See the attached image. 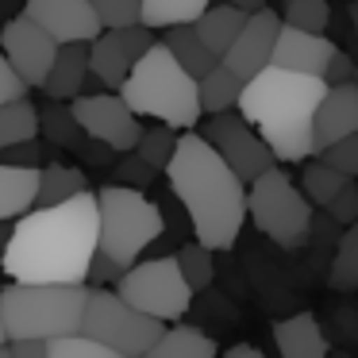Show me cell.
Masks as SVG:
<instances>
[{"mask_svg": "<svg viewBox=\"0 0 358 358\" xmlns=\"http://www.w3.org/2000/svg\"><path fill=\"white\" fill-rule=\"evenodd\" d=\"M101 250V204L96 193H78L62 204H35L12 224L0 270L8 281L39 285H89Z\"/></svg>", "mask_w": 358, "mask_h": 358, "instance_id": "cell-1", "label": "cell"}, {"mask_svg": "<svg viewBox=\"0 0 358 358\" xmlns=\"http://www.w3.org/2000/svg\"><path fill=\"white\" fill-rule=\"evenodd\" d=\"M166 181L204 247H235L247 224V181L220 158V150L204 135L181 131L178 150L166 166Z\"/></svg>", "mask_w": 358, "mask_h": 358, "instance_id": "cell-2", "label": "cell"}, {"mask_svg": "<svg viewBox=\"0 0 358 358\" xmlns=\"http://www.w3.org/2000/svg\"><path fill=\"white\" fill-rule=\"evenodd\" d=\"M327 81L316 73H296L266 66L243 85L239 112L258 127L278 162H304L316 155V108Z\"/></svg>", "mask_w": 358, "mask_h": 358, "instance_id": "cell-3", "label": "cell"}, {"mask_svg": "<svg viewBox=\"0 0 358 358\" xmlns=\"http://www.w3.org/2000/svg\"><path fill=\"white\" fill-rule=\"evenodd\" d=\"M120 96L131 104L135 116L170 124L178 131H193L201 124V78L185 70L173 58V50L166 43H155L147 55L135 62L131 78L120 85Z\"/></svg>", "mask_w": 358, "mask_h": 358, "instance_id": "cell-4", "label": "cell"}, {"mask_svg": "<svg viewBox=\"0 0 358 358\" xmlns=\"http://www.w3.org/2000/svg\"><path fill=\"white\" fill-rule=\"evenodd\" d=\"M89 304V285H39L8 281L0 289V312L8 339H62L78 335Z\"/></svg>", "mask_w": 358, "mask_h": 358, "instance_id": "cell-5", "label": "cell"}, {"mask_svg": "<svg viewBox=\"0 0 358 358\" xmlns=\"http://www.w3.org/2000/svg\"><path fill=\"white\" fill-rule=\"evenodd\" d=\"M96 204H101V250L124 270L139 262L147 247H155L166 227L162 208L143 196V189L124 181L96 189Z\"/></svg>", "mask_w": 358, "mask_h": 358, "instance_id": "cell-6", "label": "cell"}, {"mask_svg": "<svg viewBox=\"0 0 358 358\" xmlns=\"http://www.w3.org/2000/svg\"><path fill=\"white\" fill-rule=\"evenodd\" d=\"M312 208L316 204L304 196V189L289 178L281 166L266 170L247 185V216L255 227L273 239L278 247H301L312 231Z\"/></svg>", "mask_w": 358, "mask_h": 358, "instance_id": "cell-7", "label": "cell"}, {"mask_svg": "<svg viewBox=\"0 0 358 358\" xmlns=\"http://www.w3.org/2000/svg\"><path fill=\"white\" fill-rule=\"evenodd\" d=\"M166 320L147 316L143 308H135L131 301L116 293L108 285H89V304L85 320H81V335L101 339L108 347L124 350V355H147L158 339L166 335Z\"/></svg>", "mask_w": 358, "mask_h": 358, "instance_id": "cell-8", "label": "cell"}, {"mask_svg": "<svg viewBox=\"0 0 358 358\" xmlns=\"http://www.w3.org/2000/svg\"><path fill=\"white\" fill-rule=\"evenodd\" d=\"M116 293L124 301H131L135 308H143L147 316L178 324L193 304L196 289L185 281L178 255H166V258H139L135 266H127L124 278L116 281Z\"/></svg>", "mask_w": 358, "mask_h": 358, "instance_id": "cell-9", "label": "cell"}, {"mask_svg": "<svg viewBox=\"0 0 358 358\" xmlns=\"http://www.w3.org/2000/svg\"><path fill=\"white\" fill-rule=\"evenodd\" d=\"M201 135L220 150V158H224L247 185L278 166V155L270 150V143H266L262 135H258V127L235 108L220 112V116H208V124H204Z\"/></svg>", "mask_w": 358, "mask_h": 358, "instance_id": "cell-10", "label": "cell"}, {"mask_svg": "<svg viewBox=\"0 0 358 358\" xmlns=\"http://www.w3.org/2000/svg\"><path fill=\"white\" fill-rule=\"evenodd\" d=\"M70 108H73V116H78V124L85 127L89 139L112 147L116 155H131L139 135H143L139 116H135L131 104H127L116 89H112V93H93V96L81 93V96H73Z\"/></svg>", "mask_w": 358, "mask_h": 358, "instance_id": "cell-11", "label": "cell"}, {"mask_svg": "<svg viewBox=\"0 0 358 358\" xmlns=\"http://www.w3.org/2000/svg\"><path fill=\"white\" fill-rule=\"evenodd\" d=\"M155 35L147 24H127V27H104L93 43H89V66H93V78L104 89H116L131 78L135 62L155 47Z\"/></svg>", "mask_w": 358, "mask_h": 358, "instance_id": "cell-12", "label": "cell"}, {"mask_svg": "<svg viewBox=\"0 0 358 358\" xmlns=\"http://www.w3.org/2000/svg\"><path fill=\"white\" fill-rule=\"evenodd\" d=\"M58 47H62V43H58L50 31H43V27L35 24L31 16H24V12L0 27V50L8 55L12 70H16L31 89H43V85H47Z\"/></svg>", "mask_w": 358, "mask_h": 358, "instance_id": "cell-13", "label": "cell"}, {"mask_svg": "<svg viewBox=\"0 0 358 358\" xmlns=\"http://www.w3.org/2000/svg\"><path fill=\"white\" fill-rule=\"evenodd\" d=\"M278 35H281V16L270 8L262 12H250L247 24L239 27L235 43L227 47V55L220 62L227 70H235L243 81H250L255 73H262L266 66L273 62V47H278Z\"/></svg>", "mask_w": 358, "mask_h": 358, "instance_id": "cell-14", "label": "cell"}, {"mask_svg": "<svg viewBox=\"0 0 358 358\" xmlns=\"http://www.w3.org/2000/svg\"><path fill=\"white\" fill-rule=\"evenodd\" d=\"M24 16H31L58 43H93L104 31L89 0H24Z\"/></svg>", "mask_w": 358, "mask_h": 358, "instance_id": "cell-15", "label": "cell"}, {"mask_svg": "<svg viewBox=\"0 0 358 358\" xmlns=\"http://www.w3.org/2000/svg\"><path fill=\"white\" fill-rule=\"evenodd\" d=\"M335 50L339 47H335L324 31H304V27H293V24L281 20V35H278V47H273V62L270 66L324 78L327 62L335 58Z\"/></svg>", "mask_w": 358, "mask_h": 358, "instance_id": "cell-16", "label": "cell"}, {"mask_svg": "<svg viewBox=\"0 0 358 358\" xmlns=\"http://www.w3.org/2000/svg\"><path fill=\"white\" fill-rule=\"evenodd\" d=\"M355 131H358V85L355 81L327 85L324 101L316 108V155H324L331 143Z\"/></svg>", "mask_w": 358, "mask_h": 358, "instance_id": "cell-17", "label": "cell"}, {"mask_svg": "<svg viewBox=\"0 0 358 358\" xmlns=\"http://www.w3.org/2000/svg\"><path fill=\"white\" fill-rule=\"evenodd\" d=\"M93 78V66H89V43H62L50 66V78L43 85V93L50 101H73L81 96V85Z\"/></svg>", "mask_w": 358, "mask_h": 358, "instance_id": "cell-18", "label": "cell"}, {"mask_svg": "<svg viewBox=\"0 0 358 358\" xmlns=\"http://www.w3.org/2000/svg\"><path fill=\"white\" fill-rule=\"evenodd\" d=\"M273 343L281 358H327V335L312 312H296L273 324Z\"/></svg>", "mask_w": 358, "mask_h": 358, "instance_id": "cell-19", "label": "cell"}, {"mask_svg": "<svg viewBox=\"0 0 358 358\" xmlns=\"http://www.w3.org/2000/svg\"><path fill=\"white\" fill-rule=\"evenodd\" d=\"M39 178L35 166H8L0 162V220H20L39 204Z\"/></svg>", "mask_w": 358, "mask_h": 358, "instance_id": "cell-20", "label": "cell"}, {"mask_svg": "<svg viewBox=\"0 0 358 358\" xmlns=\"http://www.w3.org/2000/svg\"><path fill=\"white\" fill-rule=\"evenodd\" d=\"M166 31L170 35H166L162 43L173 50V58H178L193 78H204V73H212L220 66V55L201 39V31H196L193 24H178V27H166Z\"/></svg>", "mask_w": 358, "mask_h": 358, "instance_id": "cell-21", "label": "cell"}, {"mask_svg": "<svg viewBox=\"0 0 358 358\" xmlns=\"http://www.w3.org/2000/svg\"><path fill=\"white\" fill-rule=\"evenodd\" d=\"M216 355H220L216 339L189 324H170L162 339L147 350V358H216Z\"/></svg>", "mask_w": 358, "mask_h": 358, "instance_id": "cell-22", "label": "cell"}, {"mask_svg": "<svg viewBox=\"0 0 358 358\" xmlns=\"http://www.w3.org/2000/svg\"><path fill=\"white\" fill-rule=\"evenodd\" d=\"M247 16H250V12H243V8H235V4H227V0H224V4H212V8L204 12L193 27L201 31V39L208 43L220 58H224L227 47L235 43V35H239V27L247 24Z\"/></svg>", "mask_w": 358, "mask_h": 358, "instance_id": "cell-23", "label": "cell"}, {"mask_svg": "<svg viewBox=\"0 0 358 358\" xmlns=\"http://www.w3.org/2000/svg\"><path fill=\"white\" fill-rule=\"evenodd\" d=\"M243 85H247V81H243L235 70H227V66L220 62L212 73H204V78H201V108L208 112V116H220V112L239 108Z\"/></svg>", "mask_w": 358, "mask_h": 358, "instance_id": "cell-24", "label": "cell"}, {"mask_svg": "<svg viewBox=\"0 0 358 358\" xmlns=\"http://www.w3.org/2000/svg\"><path fill=\"white\" fill-rule=\"evenodd\" d=\"M208 8H212V0H143V24L150 31L178 27V24H196Z\"/></svg>", "mask_w": 358, "mask_h": 358, "instance_id": "cell-25", "label": "cell"}, {"mask_svg": "<svg viewBox=\"0 0 358 358\" xmlns=\"http://www.w3.org/2000/svg\"><path fill=\"white\" fill-rule=\"evenodd\" d=\"M39 131H43L39 127V108H35L27 96L0 104V150L16 147V143H24V139H35Z\"/></svg>", "mask_w": 358, "mask_h": 358, "instance_id": "cell-26", "label": "cell"}, {"mask_svg": "<svg viewBox=\"0 0 358 358\" xmlns=\"http://www.w3.org/2000/svg\"><path fill=\"white\" fill-rule=\"evenodd\" d=\"M85 189H89V178L78 166L50 162V166H43V178H39V204H62L70 196L85 193Z\"/></svg>", "mask_w": 358, "mask_h": 358, "instance_id": "cell-27", "label": "cell"}, {"mask_svg": "<svg viewBox=\"0 0 358 358\" xmlns=\"http://www.w3.org/2000/svg\"><path fill=\"white\" fill-rule=\"evenodd\" d=\"M347 181H355V178L339 173L335 166H327L324 158H320V162H308V166H304V173H301V189H304V196H308L316 208H327V204L343 193Z\"/></svg>", "mask_w": 358, "mask_h": 358, "instance_id": "cell-28", "label": "cell"}, {"mask_svg": "<svg viewBox=\"0 0 358 358\" xmlns=\"http://www.w3.org/2000/svg\"><path fill=\"white\" fill-rule=\"evenodd\" d=\"M39 127H43V135L62 150H81V143L89 139L85 127L73 116V108H62V101H55L47 112H39Z\"/></svg>", "mask_w": 358, "mask_h": 358, "instance_id": "cell-29", "label": "cell"}, {"mask_svg": "<svg viewBox=\"0 0 358 358\" xmlns=\"http://www.w3.org/2000/svg\"><path fill=\"white\" fill-rule=\"evenodd\" d=\"M327 285L339 289V293L358 289V220L343 231L339 247H335V262L327 270Z\"/></svg>", "mask_w": 358, "mask_h": 358, "instance_id": "cell-30", "label": "cell"}, {"mask_svg": "<svg viewBox=\"0 0 358 358\" xmlns=\"http://www.w3.org/2000/svg\"><path fill=\"white\" fill-rule=\"evenodd\" d=\"M178 127L170 124H158V127H143L139 143H135V155L143 158V162L150 166V170H166L173 158V150H178Z\"/></svg>", "mask_w": 358, "mask_h": 358, "instance_id": "cell-31", "label": "cell"}, {"mask_svg": "<svg viewBox=\"0 0 358 358\" xmlns=\"http://www.w3.org/2000/svg\"><path fill=\"white\" fill-rule=\"evenodd\" d=\"M50 358H147V355H124V350L108 347L101 339H89V335H62V339H50Z\"/></svg>", "mask_w": 358, "mask_h": 358, "instance_id": "cell-32", "label": "cell"}, {"mask_svg": "<svg viewBox=\"0 0 358 358\" xmlns=\"http://www.w3.org/2000/svg\"><path fill=\"white\" fill-rule=\"evenodd\" d=\"M178 262H181V273L193 289H208L212 278H216V266H212V247H204L201 239L196 243H185L178 250Z\"/></svg>", "mask_w": 358, "mask_h": 358, "instance_id": "cell-33", "label": "cell"}, {"mask_svg": "<svg viewBox=\"0 0 358 358\" xmlns=\"http://www.w3.org/2000/svg\"><path fill=\"white\" fill-rule=\"evenodd\" d=\"M285 24L304 27V31H327L331 24V8L327 0H285Z\"/></svg>", "mask_w": 358, "mask_h": 358, "instance_id": "cell-34", "label": "cell"}, {"mask_svg": "<svg viewBox=\"0 0 358 358\" xmlns=\"http://www.w3.org/2000/svg\"><path fill=\"white\" fill-rule=\"evenodd\" d=\"M96 8L104 27H127V24H143V0H89Z\"/></svg>", "mask_w": 358, "mask_h": 358, "instance_id": "cell-35", "label": "cell"}, {"mask_svg": "<svg viewBox=\"0 0 358 358\" xmlns=\"http://www.w3.org/2000/svg\"><path fill=\"white\" fill-rule=\"evenodd\" d=\"M320 158H324L327 166H335L339 173H347V178H358V131L343 135L339 143H331Z\"/></svg>", "mask_w": 358, "mask_h": 358, "instance_id": "cell-36", "label": "cell"}, {"mask_svg": "<svg viewBox=\"0 0 358 358\" xmlns=\"http://www.w3.org/2000/svg\"><path fill=\"white\" fill-rule=\"evenodd\" d=\"M0 162H8V166H35V170H43V143H39V135H35V139L16 143V147H4V150H0Z\"/></svg>", "mask_w": 358, "mask_h": 358, "instance_id": "cell-37", "label": "cell"}, {"mask_svg": "<svg viewBox=\"0 0 358 358\" xmlns=\"http://www.w3.org/2000/svg\"><path fill=\"white\" fill-rule=\"evenodd\" d=\"M327 216H331L335 224H343V227H350L358 220V185H355V181H347L343 193L327 204Z\"/></svg>", "mask_w": 358, "mask_h": 358, "instance_id": "cell-38", "label": "cell"}, {"mask_svg": "<svg viewBox=\"0 0 358 358\" xmlns=\"http://www.w3.org/2000/svg\"><path fill=\"white\" fill-rule=\"evenodd\" d=\"M27 81L20 78L16 70H12V62H8V55L0 50V104H8V101H20V96H27Z\"/></svg>", "mask_w": 358, "mask_h": 358, "instance_id": "cell-39", "label": "cell"}, {"mask_svg": "<svg viewBox=\"0 0 358 358\" xmlns=\"http://www.w3.org/2000/svg\"><path fill=\"white\" fill-rule=\"evenodd\" d=\"M116 173H120V181H131V185L139 189V185H147V181L155 178L158 170H150V166H147V162H143V158L131 150V158H124V162L116 166Z\"/></svg>", "mask_w": 358, "mask_h": 358, "instance_id": "cell-40", "label": "cell"}, {"mask_svg": "<svg viewBox=\"0 0 358 358\" xmlns=\"http://www.w3.org/2000/svg\"><path fill=\"white\" fill-rule=\"evenodd\" d=\"M124 278V266L120 262H112L104 250H96V258H93V270H89V285H108V281H120Z\"/></svg>", "mask_w": 358, "mask_h": 358, "instance_id": "cell-41", "label": "cell"}, {"mask_svg": "<svg viewBox=\"0 0 358 358\" xmlns=\"http://www.w3.org/2000/svg\"><path fill=\"white\" fill-rule=\"evenodd\" d=\"M355 70H358V66L350 62V58L343 55V50H335V58L327 62L324 81H327V85H343V81H355Z\"/></svg>", "mask_w": 358, "mask_h": 358, "instance_id": "cell-42", "label": "cell"}, {"mask_svg": "<svg viewBox=\"0 0 358 358\" xmlns=\"http://www.w3.org/2000/svg\"><path fill=\"white\" fill-rule=\"evenodd\" d=\"M12 358H50V339H8Z\"/></svg>", "mask_w": 358, "mask_h": 358, "instance_id": "cell-43", "label": "cell"}, {"mask_svg": "<svg viewBox=\"0 0 358 358\" xmlns=\"http://www.w3.org/2000/svg\"><path fill=\"white\" fill-rule=\"evenodd\" d=\"M224 358H266V355L258 347H250V343H239V347L224 350Z\"/></svg>", "mask_w": 358, "mask_h": 358, "instance_id": "cell-44", "label": "cell"}, {"mask_svg": "<svg viewBox=\"0 0 358 358\" xmlns=\"http://www.w3.org/2000/svg\"><path fill=\"white\" fill-rule=\"evenodd\" d=\"M12 224H16V220H0V258H4V250H8V239H12Z\"/></svg>", "mask_w": 358, "mask_h": 358, "instance_id": "cell-45", "label": "cell"}, {"mask_svg": "<svg viewBox=\"0 0 358 358\" xmlns=\"http://www.w3.org/2000/svg\"><path fill=\"white\" fill-rule=\"evenodd\" d=\"M227 4H235V8H243V12H262L266 8V0H227Z\"/></svg>", "mask_w": 358, "mask_h": 358, "instance_id": "cell-46", "label": "cell"}, {"mask_svg": "<svg viewBox=\"0 0 358 358\" xmlns=\"http://www.w3.org/2000/svg\"><path fill=\"white\" fill-rule=\"evenodd\" d=\"M0 343H8V327H4V312H0Z\"/></svg>", "mask_w": 358, "mask_h": 358, "instance_id": "cell-47", "label": "cell"}, {"mask_svg": "<svg viewBox=\"0 0 358 358\" xmlns=\"http://www.w3.org/2000/svg\"><path fill=\"white\" fill-rule=\"evenodd\" d=\"M350 27L358 31V0H355V8H350Z\"/></svg>", "mask_w": 358, "mask_h": 358, "instance_id": "cell-48", "label": "cell"}, {"mask_svg": "<svg viewBox=\"0 0 358 358\" xmlns=\"http://www.w3.org/2000/svg\"><path fill=\"white\" fill-rule=\"evenodd\" d=\"M0 358H12V347H8V343H0Z\"/></svg>", "mask_w": 358, "mask_h": 358, "instance_id": "cell-49", "label": "cell"}, {"mask_svg": "<svg viewBox=\"0 0 358 358\" xmlns=\"http://www.w3.org/2000/svg\"><path fill=\"white\" fill-rule=\"evenodd\" d=\"M327 358H347V355H339V350H335V355H327Z\"/></svg>", "mask_w": 358, "mask_h": 358, "instance_id": "cell-50", "label": "cell"}, {"mask_svg": "<svg viewBox=\"0 0 358 358\" xmlns=\"http://www.w3.org/2000/svg\"><path fill=\"white\" fill-rule=\"evenodd\" d=\"M355 85H358V70H355Z\"/></svg>", "mask_w": 358, "mask_h": 358, "instance_id": "cell-51", "label": "cell"}]
</instances>
